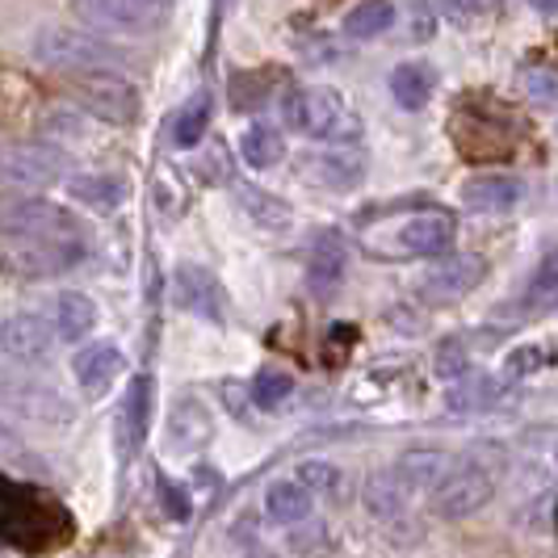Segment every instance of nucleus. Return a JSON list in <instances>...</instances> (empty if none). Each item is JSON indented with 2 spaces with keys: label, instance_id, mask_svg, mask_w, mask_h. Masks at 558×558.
Listing matches in <instances>:
<instances>
[{
  "label": "nucleus",
  "instance_id": "1",
  "mask_svg": "<svg viewBox=\"0 0 558 558\" xmlns=\"http://www.w3.org/2000/svg\"><path fill=\"white\" fill-rule=\"evenodd\" d=\"M0 500H4V508H0V537L9 546H17L22 555H47V550H56L59 542H68V533H72L68 508L56 504L51 496H43L38 487L4 478Z\"/></svg>",
  "mask_w": 558,
  "mask_h": 558
},
{
  "label": "nucleus",
  "instance_id": "2",
  "mask_svg": "<svg viewBox=\"0 0 558 558\" xmlns=\"http://www.w3.org/2000/svg\"><path fill=\"white\" fill-rule=\"evenodd\" d=\"M286 126H294L299 135L324 143H353L362 135V122L357 113L349 110V101L328 88V84H307V88H294L286 97Z\"/></svg>",
  "mask_w": 558,
  "mask_h": 558
},
{
  "label": "nucleus",
  "instance_id": "3",
  "mask_svg": "<svg viewBox=\"0 0 558 558\" xmlns=\"http://www.w3.org/2000/svg\"><path fill=\"white\" fill-rule=\"evenodd\" d=\"M29 56L51 72H110L122 63V56L106 43V34H88V29H43L29 47Z\"/></svg>",
  "mask_w": 558,
  "mask_h": 558
},
{
  "label": "nucleus",
  "instance_id": "4",
  "mask_svg": "<svg viewBox=\"0 0 558 558\" xmlns=\"http://www.w3.org/2000/svg\"><path fill=\"white\" fill-rule=\"evenodd\" d=\"M81 231H56V235H26V240H4V265L17 278H56L81 260Z\"/></svg>",
  "mask_w": 558,
  "mask_h": 558
},
{
  "label": "nucleus",
  "instance_id": "5",
  "mask_svg": "<svg viewBox=\"0 0 558 558\" xmlns=\"http://www.w3.org/2000/svg\"><path fill=\"white\" fill-rule=\"evenodd\" d=\"M72 93L84 110L101 122H113V126H126L140 118V88L113 72H76L72 76Z\"/></svg>",
  "mask_w": 558,
  "mask_h": 558
},
{
  "label": "nucleus",
  "instance_id": "6",
  "mask_svg": "<svg viewBox=\"0 0 558 558\" xmlns=\"http://www.w3.org/2000/svg\"><path fill=\"white\" fill-rule=\"evenodd\" d=\"M492 475L478 466V462H453L433 492H428V508L441 517V521H462V517H475L483 504L492 500Z\"/></svg>",
  "mask_w": 558,
  "mask_h": 558
},
{
  "label": "nucleus",
  "instance_id": "7",
  "mask_svg": "<svg viewBox=\"0 0 558 558\" xmlns=\"http://www.w3.org/2000/svg\"><path fill=\"white\" fill-rule=\"evenodd\" d=\"M81 22L97 34H147L165 22L168 0H72Z\"/></svg>",
  "mask_w": 558,
  "mask_h": 558
},
{
  "label": "nucleus",
  "instance_id": "8",
  "mask_svg": "<svg viewBox=\"0 0 558 558\" xmlns=\"http://www.w3.org/2000/svg\"><path fill=\"white\" fill-rule=\"evenodd\" d=\"M487 278V260L478 252H453V256H441L424 278H420V299L428 307H449L458 299H466L478 281Z\"/></svg>",
  "mask_w": 558,
  "mask_h": 558
},
{
  "label": "nucleus",
  "instance_id": "9",
  "mask_svg": "<svg viewBox=\"0 0 558 558\" xmlns=\"http://www.w3.org/2000/svg\"><path fill=\"white\" fill-rule=\"evenodd\" d=\"M68 168V156L51 143H17L4 151V181L13 190H47Z\"/></svg>",
  "mask_w": 558,
  "mask_h": 558
},
{
  "label": "nucleus",
  "instance_id": "10",
  "mask_svg": "<svg viewBox=\"0 0 558 558\" xmlns=\"http://www.w3.org/2000/svg\"><path fill=\"white\" fill-rule=\"evenodd\" d=\"M458 223L449 210H420L391 231V256H441L453 244Z\"/></svg>",
  "mask_w": 558,
  "mask_h": 558
},
{
  "label": "nucleus",
  "instance_id": "11",
  "mask_svg": "<svg viewBox=\"0 0 558 558\" xmlns=\"http://www.w3.org/2000/svg\"><path fill=\"white\" fill-rule=\"evenodd\" d=\"M172 294H177V307L197 315V319H210V324H223L227 319V294L219 278L202 265H181L172 274Z\"/></svg>",
  "mask_w": 558,
  "mask_h": 558
},
{
  "label": "nucleus",
  "instance_id": "12",
  "mask_svg": "<svg viewBox=\"0 0 558 558\" xmlns=\"http://www.w3.org/2000/svg\"><path fill=\"white\" fill-rule=\"evenodd\" d=\"M56 340H59V328L47 324L38 311H22V315H9L4 319V353L13 362H26V365L47 362L51 349H56Z\"/></svg>",
  "mask_w": 558,
  "mask_h": 558
},
{
  "label": "nucleus",
  "instance_id": "13",
  "mask_svg": "<svg viewBox=\"0 0 558 558\" xmlns=\"http://www.w3.org/2000/svg\"><path fill=\"white\" fill-rule=\"evenodd\" d=\"M165 437H168V449L172 453H197V449H206V441L215 437V420L206 412V403L194 399V395H181L172 408H168V420H165Z\"/></svg>",
  "mask_w": 558,
  "mask_h": 558
},
{
  "label": "nucleus",
  "instance_id": "14",
  "mask_svg": "<svg viewBox=\"0 0 558 558\" xmlns=\"http://www.w3.org/2000/svg\"><path fill=\"white\" fill-rule=\"evenodd\" d=\"M412 487L399 478V471H378V475L365 478L362 487V504L365 512L378 521V525H403V521H412Z\"/></svg>",
  "mask_w": 558,
  "mask_h": 558
},
{
  "label": "nucleus",
  "instance_id": "15",
  "mask_svg": "<svg viewBox=\"0 0 558 558\" xmlns=\"http://www.w3.org/2000/svg\"><path fill=\"white\" fill-rule=\"evenodd\" d=\"M344 265H349V248L340 231H315L307 248V281L319 299H328L336 286L344 281Z\"/></svg>",
  "mask_w": 558,
  "mask_h": 558
},
{
  "label": "nucleus",
  "instance_id": "16",
  "mask_svg": "<svg viewBox=\"0 0 558 558\" xmlns=\"http://www.w3.org/2000/svg\"><path fill=\"white\" fill-rule=\"evenodd\" d=\"M462 202L466 210L475 215H508L525 202V185L517 177H504V172H487V177H471L462 185Z\"/></svg>",
  "mask_w": 558,
  "mask_h": 558
},
{
  "label": "nucleus",
  "instance_id": "17",
  "mask_svg": "<svg viewBox=\"0 0 558 558\" xmlns=\"http://www.w3.org/2000/svg\"><path fill=\"white\" fill-rule=\"evenodd\" d=\"M72 219L51 206V202H38V197H26V202H9L4 210V240H26V235H56V231H72Z\"/></svg>",
  "mask_w": 558,
  "mask_h": 558
},
{
  "label": "nucleus",
  "instance_id": "18",
  "mask_svg": "<svg viewBox=\"0 0 558 558\" xmlns=\"http://www.w3.org/2000/svg\"><path fill=\"white\" fill-rule=\"evenodd\" d=\"M72 369H76V383L88 395H106L113 378L126 369V357H122V349L113 340H97V344H88V349L76 353Z\"/></svg>",
  "mask_w": 558,
  "mask_h": 558
},
{
  "label": "nucleus",
  "instance_id": "19",
  "mask_svg": "<svg viewBox=\"0 0 558 558\" xmlns=\"http://www.w3.org/2000/svg\"><path fill=\"white\" fill-rule=\"evenodd\" d=\"M311 177L328 190H353L365 177V156L353 143H332L328 151L311 156Z\"/></svg>",
  "mask_w": 558,
  "mask_h": 558
},
{
  "label": "nucleus",
  "instance_id": "20",
  "mask_svg": "<svg viewBox=\"0 0 558 558\" xmlns=\"http://www.w3.org/2000/svg\"><path fill=\"white\" fill-rule=\"evenodd\" d=\"M315 508V492L303 478H281L265 492V512L274 525H303Z\"/></svg>",
  "mask_w": 558,
  "mask_h": 558
},
{
  "label": "nucleus",
  "instance_id": "21",
  "mask_svg": "<svg viewBox=\"0 0 558 558\" xmlns=\"http://www.w3.org/2000/svg\"><path fill=\"white\" fill-rule=\"evenodd\" d=\"M147 428H151V378L135 374L126 403H122V449L140 453V446L147 441Z\"/></svg>",
  "mask_w": 558,
  "mask_h": 558
},
{
  "label": "nucleus",
  "instance_id": "22",
  "mask_svg": "<svg viewBox=\"0 0 558 558\" xmlns=\"http://www.w3.org/2000/svg\"><path fill=\"white\" fill-rule=\"evenodd\" d=\"M399 478L412 487V492H433L441 478L453 471V458L446 449H408L399 462H395Z\"/></svg>",
  "mask_w": 558,
  "mask_h": 558
},
{
  "label": "nucleus",
  "instance_id": "23",
  "mask_svg": "<svg viewBox=\"0 0 558 558\" xmlns=\"http://www.w3.org/2000/svg\"><path fill=\"white\" fill-rule=\"evenodd\" d=\"M68 194H72V202H81L97 215H110L126 202V185L110 172H81V177L68 181Z\"/></svg>",
  "mask_w": 558,
  "mask_h": 558
},
{
  "label": "nucleus",
  "instance_id": "24",
  "mask_svg": "<svg viewBox=\"0 0 558 558\" xmlns=\"http://www.w3.org/2000/svg\"><path fill=\"white\" fill-rule=\"evenodd\" d=\"M433 88H437V72L428 68V63H420V59H412V63H399L391 72V97L403 106V110H424L428 101H433Z\"/></svg>",
  "mask_w": 558,
  "mask_h": 558
},
{
  "label": "nucleus",
  "instance_id": "25",
  "mask_svg": "<svg viewBox=\"0 0 558 558\" xmlns=\"http://www.w3.org/2000/svg\"><path fill=\"white\" fill-rule=\"evenodd\" d=\"M56 328L63 344H76L97 328V303L81 290H63L56 299Z\"/></svg>",
  "mask_w": 558,
  "mask_h": 558
},
{
  "label": "nucleus",
  "instance_id": "26",
  "mask_svg": "<svg viewBox=\"0 0 558 558\" xmlns=\"http://www.w3.org/2000/svg\"><path fill=\"white\" fill-rule=\"evenodd\" d=\"M395 4L391 0H362V4H353L349 13H344V34L349 38H378V34H387L395 26Z\"/></svg>",
  "mask_w": 558,
  "mask_h": 558
},
{
  "label": "nucleus",
  "instance_id": "27",
  "mask_svg": "<svg viewBox=\"0 0 558 558\" xmlns=\"http://www.w3.org/2000/svg\"><path fill=\"white\" fill-rule=\"evenodd\" d=\"M240 156H244L252 168H274L286 160V140H281L274 126L256 122V126H248V131L240 135Z\"/></svg>",
  "mask_w": 558,
  "mask_h": 558
},
{
  "label": "nucleus",
  "instance_id": "28",
  "mask_svg": "<svg viewBox=\"0 0 558 558\" xmlns=\"http://www.w3.org/2000/svg\"><path fill=\"white\" fill-rule=\"evenodd\" d=\"M206 126H210V97L197 93V97H190V101L177 110V118H172V143H177V147H197L202 135H206Z\"/></svg>",
  "mask_w": 558,
  "mask_h": 558
},
{
  "label": "nucleus",
  "instance_id": "29",
  "mask_svg": "<svg viewBox=\"0 0 558 558\" xmlns=\"http://www.w3.org/2000/svg\"><path fill=\"white\" fill-rule=\"evenodd\" d=\"M248 391H252V403L256 408H265V412H274V408H281L290 395H294V374H286V369H260L256 378L248 383Z\"/></svg>",
  "mask_w": 558,
  "mask_h": 558
},
{
  "label": "nucleus",
  "instance_id": "30",
  "mask_svg": "<svg viewBox=\"0 0 558 558\" xmlns=\"http://www.w3.org/2000/svg\"><path fill=\"white\" fill-rule=\"evenodd\" d=\"M525 303H530L533 311L558 307V248L546 252V256H542V265L533 269L530 290H525Z\"/></svg>",
  "mask_w": 558,
  "mask_h": 558
},
{
  "label": "nucleus",
  "instance_id": "31",
  "mask_svg": "<svg viewBox=\"0 0 558 558\" xmlns=\"http://www.w3.org/2000/svg\"><path fill=\"white\" fill-rule=\"evenodd\" d=\"M496 399H500V383L496 378H462L449 391V408L453 412H478V408H492Z\"/></svg>",
  "mask_w": 558,
  "mask_h": 558
},
{
  "label": "nucleus",
  "instance_id": "32",
  "mask_svg": "<svg viewBox=\"0 0 558 558\" xmlns=\"http://www.w3.org/2000/svg\"><path fill=\"white\" fill-rule=\"evenodd\" d=\"M466 369H471L466 344H462V340H441V349L433 353V374H437L441 383H462Z\"/></svg>",
  "mask_w": 558,
  "mask_h": 558
},
{
  "label": "nucleus",
  "instance_id": "33",
  "mask_svg": "<svg viewBox=\"0 0 558 558\" xmlns=\"http://www.w3.org/2000/svg\"><path fill=\"white\" fill-rule=\"evenodd\" d=\"M294 478H303L315 496H340V492H344V471L332 466V462H319V458L303 462Z\"/></svg>",
  "mask_w": 558,
  "mask_h": 558
},
{
  "label": "nucleus",
  "instance_id": "34",
  "mask_svg": "<svg viewBox=\"0 0 558 558\" xmlns=\"http://www.w3.org/2000/svg\"><path fill=\"white\" fill-rule=\"evenodd\" d=\"M240 197H244V210H248L256 223H265V227H286L290 223V210L281 206L274 194H260V190H240Z\"/></svg>",
  "mask_w": 558,
  "mask_h": 558
},
{
  "label": "nucleus",
  "instance_id": "35",
  "mask_svg": "<svg viewBox=\"0 0 558 558\" xmlns=\"http://www.w3.org/2000/svg\"><path fill=\"white\" fill-rule=\"evenodd\" d=\"M546 365V349L542 344H525V349H512L508 362H504V378H525V374H537Z\"/></svg>",
  "mask_w": 558,
  "mask_h": 558
},
{
  "label": "nucleus",
  "instance_id": "36",
  "mask_svg": "<svg viewBox=\"0 0 558 558\" xmlns=\"http://www.w3.org/2000/svg\"><path fill=\"white\" fill-rule=\"evenodd\" d=\"M290 546H294V555H303V558H319L324 555V546H328V533H324V525L319 521H303L299 525V533L290 537Z\"/></svg>",
  "mask_w": 558,
  "mask_h": 558
},
{
  "label": "nucleus",
  "instance_id": "37",
  "mask_svg": "<svg viewBox=\"0 0 558 558\" xmlns=\"http://www.w3.org/2000/svg\"><path fill=\"white\" fill-rule=\"evenodd\" d=\"M160 508H165V517H172V521H185L190 517V496L181 492V483L177 478H160Z\"/></svg>",
  "mask_w": 558,
  "mask_h": 558
},
{
  "label": "nucleus",
  "instance_id": "38",
  "mask_svg": "<svg viewBox=\"0 0 558 558\" xmlns=\"http://www.w3.org/2000/svg\"><path fill=\"white\" fill-rule=\"evenodd\" d=\"M525 88H530L533 97H542V101H555L558 97V81H550L546 72H525Z\"/></svg>",
  "mask_w": 558,
  "mask_h": 558
},
{
  "label": "nucleus",
  "instance_id": "39",
  "mask_svg": "<svg viewBox=\"0 0 558 558\" xmlns=\"http://www.w3.org/2000/svg\"><path fill=\"white\" fill-rule=\"evenodd\" d=\"M462 4H466V9H475V13H487V9H496L500 0H462Z\"/></svg>",
  "mask_w": 558,
  "mask_h": 558
},
{
  "label": "nucleus",
  "instance_id": "40",
  "mask_svg": "<svg viewBox=\"0 0 558 558\" xmlns=\"http://www.w3.org/2000/svg\"><path fill=\"white\" fill-rule=\"evenodd\" d=\"M537 13H558V0H530Z\"/></svg>",
  "mask_w": 558,
  "mask_h": 558
}]
</instances>
